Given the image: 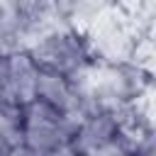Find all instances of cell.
<instances>
[{
	"mask_svg": "<svg viewBox=\"0 0 156 156\" xmlns=\"http://www.w3.org/2000/svg\"><path fill=\"white\" fill-rule=\"evenodd\" d=\"M83 110L90 112H112L129 100H134L151 80V76L141 73L129 63H105L88 61L73 76H68Z\"/></svg>",
	"mask_w": 156,
	"mask_h": 156,
	"instance_id": "1",
	"label": "cell"
},
{
	"mask_svg": "<svg viewBox=\"0 0 156 156\" xmlns=\"http://www.w3.org/2000/svg\"><path fill=\"white\" fill-rule=\"evenodd\" d=\"M80 34L85 39V46H88V54L93 61L129 63L134 44L139 41V37H144L149 32L122 7L110 5L102 12H98L83 27Z\"/></svg>",
	"mask_w": 156,
	"mask_h": 156,
	"instance_id": "2",
	"label": "cell"
},
{
	"mask_svg": "<svg viewBox=\"0 0 156 156\" xmlns=\"http://www.w3.org/2000/svg\"><path fill=\"white\" fill-rule=\"evenodd\" d=\"M27 54L37 63L39 71H51V73H58L66 78L73 76L80 66H85L90 61L83 34L78 29H73L71 24L44 34L27 49Z\"/></svg>",
	"mask_w": 156,
	"mask_h": 156,
	"instance_id": "3",
	"label": "cell"
},
{
	"mask_svg": "<svg viewBox=\"0 0 156 156\" xmlns=\"http://www.w3.org/2000/svg\"><path fill=\"white\" fill-rule=\"evenodd\" d=\"M73 132L76 124L41 100H32L22 107V144L34 154L68 144Z\"/></svg>",
	"mask_w": 156,
	"mask_h": 156,
	"instance_id": "4",
	"label": "cell"
},
{
	"mask_svg": "<svg viewBox=\"0 0 156 156\" xmlns=\"http://www.w3.org/2000/svg\"><path fill=\"white\" fill-rule=\"evenodd\" d=\"M71 146L78 156H119L124 154L115 117L110 112H90L76 127Z\"/></svg>",
	"mask_w": 156,
	"mask_h": 156,
	"instance_id": "5",
	"label": "cell"
},
{
	"mask_svg": "<svg viewBox=\"0 0 156 156\" xmlns=\"http://www.w3.org/2000/svg\"><path fill=\"white\" fill-rule=\"evenodd\" d=\"M37 76L39 68L27 51H17L2 58L0 73V100L15 107H24L37 100Z\"/></svg>",
	"mask_w": 156,
	"mask_h": 156,
	"instance_id": "6",
	"label": "cell"
},
{
	"mask_svg": "<svg viewBox=\"0 0 156 156\" xmlns=\"http://www.w3.org/2000/svg\"><path fill=\"white\" fill-rule=\"evenodd\" d=\"M37 100H41L49 107L66 115L76 127L88 115L83 110L78 95H76L71 80L66 76H58V73H51V71H39V76H37Z\"/></svg>",
	"mask_w": 156,
	"mask_h": 156,
	"instance_id": "7",
	"label": "cell"
},
{
	"mask_svg": "<svg viewBox=\"0 0 156 156\" xmlns=\"http://www.w3.org/2000/svg\"><path fill=\"white\" fill-rule=\"evenodd\" d=\"M22 146V107L0 100V154Z\"/></svg>",
	"mask_w": 156,
	"mask_h": 156,
	"instance_id": "8",
	"label": "cell"
},
{
	"mask_svg": "<svg viewBox=\"0 0 156 156\" xmlns=\"http://www.w3.org/2000/svg\"><path fill=\"white\" fill-rule=\"evenodd\" d=\"M115 5V0H61V10L73 29L83 32V27L105 7Z\"/></svg>",
	"mask_w": 156,
	"mask_h": 156,
	"instance_id": "9",
	"label": "cell"
},
{
	"mask_svg": "<svg viewBox=\"0 0 156 156\" xmlns=\"http://www.w3.org/2000/svg\"><path fill=\"white\" fill-rule=\"evenodd\" d=\"M24 51L22 46V32H20V22L17 15L12 10V5H2L0 7V58Z\"/></svg>",
	"mask_w": 156,
	"mask_h": 156,
	"instance_id": "10",
	"label": "cell"
},
{
	"mask_svg": "<svg viewBox=\"0 0 156 156\" xmlns=\"http://www.w3.org/2000/svg\"><path fill=\"white\" fill-rule=\"evenodd\" d=\"M129 66L139 68L146 76H154V32L139 37V41L134 44V51L129 56Z\"/></svg>",
	"mask_w": 156,
	"mask_h": 156,
	"instance_id": "11",
	"label": "cell"
},
{
	"mask_svg": "<svg viewBox=\"0 0 156 156\" xmlns=\"http://www.w3.org/2000/svg\"><path fill=\"white\" fill-rule=\"evenodd\" d=\"M127 15H132L146 32H154V0H115Z\"/></svg>",
	"mask_w": 156,
	"mask_h": 156,
	"instance_id": "12",
	"label": "cell"
},
{
	"mask_svg": "<svg viewBox=\"0 0 156 156\" xmlns=\"http://www.w3.org/2000/svg\"><path fill=\"white\" fill-rule=\"evenodd\" d=\"M37 156H78V154H76V149H73L71 141H68V144L54 146V149H49V151H41V154H37Z\"/></svg>",
	"mask_w": 156,
	"mask_h": 156,
	"instance_id": "13",
	"label": "cell"
},
{
	"mask_svg": "<svg viewBox=\"0 0 156 156\" xmlns=\"http://www.w3.org/2000/svg\"><path fill=\"white\" fill-rule=\"evenodd\" d=\"M0 156H37V154L29 151V149L22 144V146H15V149H10V151H5V154H0Z\"/></svg>",
	"mask_w": 156,
	"mask_h": 156,
	"instance_id": "14",
	"label": "cell"
},
{
	"mask_svg": "<svg viewBox=\"0 0 156 156\" xmlns=\"http://www.w3.org/2000/svg\"><path fill=\"white\" fill-rule=\"evenodd\" d=\"M2 58H5V56H2ZM2 58H0V73H2Z\"/></svg>",
	"mask_w": 156,
	"mask_h": 156,
	"instance_id": "15",
	"label": "cell"
},
{
	"mask_svg": "<svg viewBox=\"0 0 156 156\" xmlns=\"http://www.w3.org/2000/svg\"><path fill=\"white\" fill-rule=\"evenodd\" d=\"M119 156H134V154H119Z\"/></svg>",
	"mask_w": 156,
	"mask_h": 156,
	"instance_id": "16",
	"label": "cell"
}]
</instances>
